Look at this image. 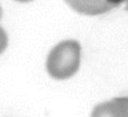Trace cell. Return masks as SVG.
Segmentation results:
<instances>
[{
  "label": "cell",
  "instance_id": "cell-3",
  "mask_svg": "<svg viewBox=\"0 0 128 117\" xmlns=\"http://www.w3.org/2000/svg\"><path fill=\"white\" fill-rule=\"evenodd\" d=\"M91 117H121V116H120L113 100H109V102H103L95 106L91 113Z\"/></svg>",
  "mask_w": 128,
  "mask_h": 117
},
{
  "label": "cell",
  "instance_id": "cell-5",
  "mask_svg": "<svg viewBox=\"0 0 128 117\" xmlns=\"http://www.w3.org/2000/svg\"><path fill=\"white\" fill-rule=\"evenodd\" d=\"M7 43H8V37H7V33L4 32V29L0 26V54L3 52L7 48Z\"/></svg>",
  "mask_w": 128,
  "mask_h": 117
},
{
  "label": "cell",
  "instance_id": "cell-2",
  "mask_svg": "<svg viewBox=\"0 0 128 117\" xmlns=\"http://www.w3.org/2000/svg\"><path fill=\"white\" fill-rule=\"evenodd\" d=\"M70 8L83 15H100L118 7L127 0H65Z\"/></svg>",
  "mask_w": 128,
  "mask_h": 117
},
{
  "label": "cell",
  "instance_id": "cell-4",
  "mask_svg": "<svg viewBox=\"0 0 128 117\" xmlns=\"http://www.w3.org/2000/svg\"><path fill=\"white\" fill-rule=\"evenodd\" d=\"M113 103L116 105L117 110H118L121 117H128V96H120V98H114Z\"/></svg>",
  "mask_w": 128,
  "mask_h": 117
},
{
  "label": "cell",
  "instance_id": "cell-1",
  "mask_svg": "<svg viewBox=\"0 0 128 117\" xmlns=\"http://www.w3.org/2000/svg\"><path fill=\"white\" fill-rule=\"evenodd\" d=\"M81 47L76 40H65L56 44L47 56L46 69L51 77L65 80L76 74L80 68Z\"/></svg>",
  "mask_w": 128,
  "mask_h": 117
},
{
  "label": "cell",
  "instance_id": "cell-7",
  "mask_svg": "<svg viewBox=\"0 0 128 117\" xmlns=\"http://www.w3.org/2000/svg\"><path fill=\"white\" fill-rule=\"evenodd\" d=\"M125 10H128V0H127V3H125Z\"/></svg>",
  "mask_w": 128,
  "mask_h": 117
},
{
  "label": "cell",
  "instance_id": "cell-6",
  "mask_svg": "<svg viewBox=\"0 0 128 117\" xmlns=\"http://www.w3.org/2000/svg\"><path fill=\"white\" fill-rule=\"evenodd\" d=\"M17 2H22V3H26V2H30V0H17Z\"/></svg>",
  "mask_w": 128,
  "mask_h": 117
},
{
  "label": "cell",
  "instance_id": "cell-8",
  "mask_svg": "<svg viewBox=\"0 0 128 117\" xmlns=\"http://www.w3.org/2000/svg\"><path fill=\"white\" fill-rule=\"evenodd\" d=\"M0 20H2V7H0Z\"/></svg>",
  "mask_w": 128,
  "mask_h": 117
}]
</instances>
